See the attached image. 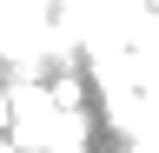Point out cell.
<instances>
[{"mask_svg":"<svg viewBox=\"0 0 159 153\" xmlns=\"http://www.w3.org/2000/svg\"><path fill=\"white\" fill-rule=\"evenodd\" d=\"M7 127H13V100H7V93H0V140H13Z\"/></svg>","mask_w":159,"mask_h":153,"instance_id":"cell-1","label":"cell"},{"mask_svg":"<svg viewBox=\"0 0 159 153\" xmlns=\"http://www.w3.org/2000/svg\"><path fill=\"white\" fill-rule=\"evenodd\" d=\"M0 153H27V146H20V140H0Z\"/></svg>","mask_w":159,"mask_h":153,"instance_id":"cell-2","label":"cell"}]
</instances>
